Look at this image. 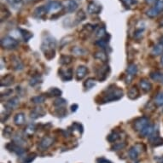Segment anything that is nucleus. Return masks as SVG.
Wrapping results in <instances>:
<instances>
[{
    "label": "nucleus",
    "mask_w": 163,
    "mask_h": 163,
    "mask_svg": "<svg viewBox=\"0 0 163 163\" xmlns=\"http://www.w3.org/2000/svg\"><path fill=\"white\" fill-rule=\"evenodd\" d=\"M56 41L51 36H48L43 40V43L41 44V50L44 53V56L48 60H51L55 57L56 55Z\"/></svg>",
    "instance_id": "f257e3e1"
},
{
    "label": "nucleus",
    "mask_w": 163,
    "mask_h": 163,
    "mask_svg": "<svg viewBox=\"0 0 163 163\" xmlns=\"http://www.w3.org/2000/svg\"><path fill=\"white\" fill-rule=\"evenodd\" d=\"M123 97V90L119 88H111L108 87L107 89V93L103 96V103H110L117 101Z\"/></svg>",
    "instance_id": "f03ea898"
},
{
    "label": "nucleus",
    "mask_w": 163,
    "mask_h": 163,
    "mask_svg": "<svg viewBox=\"0 0 163 163\" xmlns=\"http://www.w3.org/2000/svg\"><path fill=\"white\" fill-rule=\"evenodd\" d=\"M18 41L16 39H15L12 37L6 36L5 38H3L1 40V45L2 47L7 49V50H12L16 49L18 46Z\"/></svg>",
    "instance_id": "7ed1b4c3"
},
{
    "label": "nucleus",
    "mask_w": 163,
    "mask_h": 163,
    "mask_svg": "<svg viewBox=\"0 0 163 163\" xmlns=\"http://www.w3.org/2000/svg\"><path fill=\"white\" fill-rule=\"evenodd\" d=\"M161 11H163V0H156L154 7L147 11V16L150 17H155Z\"/></svg>",
    "instance_id": "20e7f679"
},
{
    "label": "nucleus",
    "mask_w": 163,
    "mask_h": 163,
    "mask_svg": "<svg viewBox=\"0 0 163 163\" xmlns=\"http://www.w3.org/2000/svg\"><path fill=\"white\" fill-rule=\"evenodd\" d=\"M149 125V119L147 117H140L134 122V129L136 131H138L139 133L143 129Z\"/></svg>",
    "instance_id": "39448f33"
},
{
    "label": "nucleus",
    "mask_w": 163,
    "mask_h": 163,
    "mask_svg": "<svg viewBox=\"0 0 163 163\" xmlns=\"http://www.w3.org/2000/svg\"><path fill=\"white\" fill-rule=\"evenodd\" d=\"M102 10V5L96 1H90L87 5V11L90 14H99Z\"/></svg>",
    "instance_id": "423d86ee"
},
{
    "label": "nucleus",
    "mask_w": 163,
    "mask_h": 163,
    "mask_svg": "<svg viewBox=\"0 0 163 163\" xmlns=\"http://www.w3.org/2000/svg\"><path fill=\"white\" fill-rule=\"evenodd\" d=\"M46 7H47L48 12L55 13L62 9V5L58 1H51L46 5Z\"/></svg>",
    "instance_id": "0eeeda50"
},
{
    "label": "nucleus",
    "mask_w": 163,
    "mask_h": 163,
    "mask_svg": "<svg viewBox=\"0 0 163 163\" xmlns=\"http://www.w3.org/2000/svg\"><path fill=\"white\" fill-rule=\"evenodd\" d=\"M127 72V80H126V84H129L131 82V80L133 79V77L137 73V68L136 64H130L128 66V68L126 69Z\"/></svg>",
    "instance_id": "6e6552de"
},
{
    "label": "nucleus",
    "mask_w": 163,
    "mask_h": 163,
    "mask_svg": "<svg viewBox=\"0 0 163 163\" xmlns=\"http://www.w3.org/2000/svg\"><path fill=\"white\" fill-rule=\"evenodd\" d=\"M47 13H49V12H48L46 5H42V6H39L35 9L34 12V16L36 18H44Z\"/></svg>",
    "instance_id": "1a4fd4ad"
},
{
    "label": "nucleus",
    "mask_w": 163,
    "mask_h": 163,
    "mask_svg": "<svg viewBox=\"0 0 163 163\" xmlns=\"http://www.w3.org/2000/svg\"><path fill=\"white\" fill-rule=\"evenodd\" d=\"M6 2L9 5V6L15 10H19L22 8L24 5L23 0H6Z\"/></svg>",
    "instance_id": "9d476101"
},
{
    "label": "nucleus",
    "mask_w": 163,
    "mask_h": 163,
    "mask_svg": "<svg viewBox=\"0 0 163 163\" xmlns=\"http://www.w3.org/2000/svg\"><path fill=\"white\" fill-rule=\"evenodd\" d=\"M108 71H109V67L108 65H104L99 69V72H97V76L100 81H103L107 78Z\"/></svg>",
    "instance_id": "9b49d317"
},
{
    "label": "nucleus",
    "mask_w": 163,
    "mask_h": 163,
    "mask_svg": "<svg viewBox=\"0 0 163 163\" xmlns=\"http://www.w3.org/2000/svg\"><path fill=\"white\" fill-rule=\"evenodd\" d=\"M53 143H54V138H53V137H44L43 139L40 141L39 147H40L42 150H46V149H48L50 146Z\"/></svg>",
    "instance_id": "f8f14e48"
},
{
    "label": "nucleus",
    "mask_w": 163,
    "mask_h": 163,
    "mask_svg": "<svg viewBox=\"0 0 163 163\" xmlns=\"http://www.w3.org/2000/svg\"><path fill=\"white\" fill-rule=\"evenodd\" d=\"M6 148L9 150H10V151H12V152L17 154H22L24 152V150H22L20 146L16 144L15 143H10V144H6Z\"/></svg>",
    "instance_id": "ddd939ff"
},
{
    "label": "nucleus",
    "mask_w": 163,
    "mask_h": 163,
    "mask_svg": "<svg viewBox=\"0 0 163 163\" xmlns=\"http://www.w3.org/2000/svg\"><path fill=\"white\" fill-rule=\"evenodd\" d=\"M87 73H88V69L86 66H80L76 70V79L78 80H80L83 78L86 77Z\"/></svg>",
    "instance_id": "4468645a"
},
{
    "label": "nucleus",
    "mask_w": 163,
    "mask_h": 163,
    "mask_svg": "<svg viewBox=\"0 0 163 163\" xmlns=\"http://www.w3.org/2000/svg\"><path fill=\"white\" fill-rule=\"evenodd\" d=\"M45 112L43 109V108H35L34 110H32L30 113V117L32 119H38L39 117L44 115Z\"/></svg>",
    "instance_id": "2eb2a0df"
},
{
    "label": "nucleus",
    "mask_w": 163,
    "mask_h": 163,
    "mask_svg": "<svg viewBox=\"0 0 163 163\" xmlns=\"http://www.w3.org/2000/svg\"><path fill=\"white\" fill-rule=\"evenodd\" d=\"M60 74L62 79L64 80V81H69V80H71L72 78H73V71L71 69H68L67 70H61Z\"/></svg>",
    "instance_id": "dca6fc26"
},
{
    "label": "nucleus",
    "mask_w": 163,
    "mask_h": 163,
    "mask_svg": "<svg viewBox=\"0 0 163 163\" xmlns=\"http://www.w3.org/2000/svg\"><path fill=\"white\" fill-rule=\"evenodd\" d=\"M13 76H12L11 74H8V75H6V76H5V77L2 79L0 85H1V86H3V87H7V86H11V85L13 84Z\"/></svg>",
    "instance_id": "f3484780"
},
{
    "label": "nucleus",
    "mask_w": 163,
    "mask_h": 163,
    "mask_svg": "<svg viewBox=\"0 0 163 163\" xmlns=\"http://www.w3.org/2000/svg\"><path fill=\"white\" fill-rule=\"evenodd\" d=\"M127 96L130 99L135 100L139 97V90L137 89V86H133L132 88H130V90L127 92Z\"/></svg>",
    "instance_id": "a211bd4d"
},
{
    "label": "nucleus",
    "mask_w": 163,
    "mask_h": 163,
    "mask_svg": "<svg viewBox=\"0 0 163 163\" xmlns=\"http://www.w3.org/2000/svg\"><path fill=\"white\" fill-rule=\"evenodd\" d=\"M154 132V126H152V125H148L146 127L142 130L141 132H140V134H141L143 137H147V136H149L150 137Z\"/></svg>",
    "instance_id": "6ab92c4d"
},
{
    "label": "nucleus",
    "mask_w": 163,
    "mask_h": 163,
    "mask_svg": "<svg viewBox=\"0 0 163 163\" xmlns=\"http://www.w3.org/2000/svg\"><path fill=\"white\" fill-rule=\"evenodd\" d=\"M19 104V98L18 97H13V98L9 99L7 103H5V107L9 109H12L14 108H16Z\"/></svg>",
    "instance_id": "aec40b11"
},
{
    "label": "nucleus",
    "mask_w": 163,
    "mask_h": 163,
    "mask_svg": "<svg viewBox=\"0 0 163 163\" xmlns=\"http://www.w3.org/2000/svg\"><path fill=\"white\" fill-rule=\"evenodd\" d=\"M140 86H141L142 90H144V92H149L152 88L151 83L148 81L147 80H140Z\"/></svg>",
    "instance_id": "412c9836"
},
{
    "label": "nucleus",
    "mask_w": 163,
    "mask_h": 163,
    "mask_svg": "<svg viewBox=\"0 0 163 163\" xmlns=\"http://www.w3.org/2000/svg\"><path fill=\"white\" fill-rule=\"evenodd\" d=\"M14 122L17 126H22L25 123V115L22 113H19L14 118Z\"/></svg>",
    "instance_id": "4be33fe9"
},
{
    "label": "nucleus",
    "mask_w": 163,
    "mask_h": 163,
    "mask_svg": "<svg viewBox=\"0 0 163 163\" xmlns=\"http://www.w3.org/2000/svg\"><path fill=\"white\" fill-rule=\"evenodd\" d=\"M78 6H79V4L76 1L71 0V1H69V3L67 5V11L69 13H72V12L75 11L78 9Z\"/></svg>",
    "instance_id": "5701e85b"
},
{
    "label": "nucleus",
    "mask_w": 163,
    "mask_h": 163,
    "mask_svg": "<svg viewBox=\"0 0 163 163\" xmlns=\"http://www.w3.org/2000/svg\"><path fill=\"white\" fill-rule=\"evenodd\" d=\"M163 53V42L157 44L152 50V55L153 56H159Z\"/></svg>",
    "instance_id": "b1692460"
},
{
    "label": "nucleus",
    "mask_w": 163,
    "mask_h": 163,
    "mask_svg": "<svg viewBox=\"0 0 163 163\" xmlns=\"http://www.w3.org/2000/svg\"><path fill=\"white\" fill-rule=\"evenodd\" d=\"M138 145L133 146V148H131V150H129V156L130 158L133 159V160H135V159L137 158V155H138V153H139V149L137 148Z\"/></svg>",
    "instance_id": "393cba45"
},
{
    "label": "nucleus",
    "mask_w": 163,
    "mask_h": 163,
    "mask_svg": "<svg viewBox=\"0 0 163 163\" xmlns=\"http://www.w3.org/2000/svg\"><path fill=\"white\" fill-rule=\"evenodd\" d=\"M19 30L21 32V35H22V38H23V39H24L25 41H28V40L32 39L33 36H34V34H33L32 33H30L29 31L25 30V29H19Z\"/></svg>",
    "instance_id": "a878e982"
},
{
    "label": "nucleus",
    "mask_w": 163,
    "mask_h": 163,
    "mask_svg": "<svg viewBox=\"0 0 163 163\" xmlns=\"http://www.w3.org/2000/svg\"><path fill=\"white\" fill-rule=\"evenodd\" d=\"M62 90L56 87H53V88H51L50 90H48L47 94L51 97H59L62 95Z\"/></svg>",
    "instance_id": "bb28decb"
},
{
    "label": "nucleus",
    "mask_w": 163,
    "mask_h": 163,
    "mask_svg": "<svg viewBox=\"0 0 163 163\" xmlns=\"http://www.w3.org/2000/svg\"><path fill=\"white\" fill-rule=\"evenodd\" d=\"M73 62V57L71 56H62L60 57V63L62 65H69Z\"/></svg>",
    "instance_id": "cd10ccee"
},
{
    "label": "nucleus",
    "mask_w": 163,
    "mask_h": 163,
    "mask_svg": "<svg viewBox=\"0 0 163 163\" xmlns=\"http://www.w3.org/2000/svg\"><path fill=\"white\" fill-rule=\"evenodd\" d=\"M95 85H96V80L94 78H89L84 83V86L86 89H91Z\"/></svg>",
    "instance_id": "c85d7f7f"
},
{
    "label": "nucleus",
    "mask_w": 163,
    "mask_h": 163,
    "mask_svg": "<svg viewBox=\"0 0 163 163\" xmlns=\"http://www.w3.org/2000/svg\"><path fill=\"white\" fill-rule=\"evenodd\" d=\"M46 97L43 96V95H39V96H36V97H34L31 98V101L34 103H38V104H40V103H44Z\"/></svg>",
    "instance_id": "c756f323"
},
{
    "label": "nucleus",
    "mask_w": 163,
    "mask_h": 163,
    "mask_svg": "<svg viewBox=\"0 0 163 163\" xmlns=\"http://www.w3.org/2000/svg\"><path fill=\"white\" fill-rule=\"evenodd\" d=\"M96 36L97 37H98L99 39H103V38H105L106 36H107V33H106V29H105V27H99L98 29L97 30L96 32Z\"/></svg>",
    "instance_id": "7c9ffc66"
},
{
    "label": "nucleus",
    "mask_w": 163,
    "mask_h": 163,
    "mask_svg": "<svg viewBox=\"0 0 163 163\" xmlns=\"http://www.w3.org/2000/svg\"><path fill=\"white\" fill-rule=\"evenodd\" d=\"M150 78L155 81H161L163 79V73L160 72H154L150 73Z\"/></svg>",
    "instance_id": "2f4dec72"
},
{
    "label": "nucleus",
    "mask_w": 163,
    "mask_h": 163,
    "mask_svg": "<svg viewBox=\"0 0 163 163\" xmlns=\"http://www.w3.org/2000/svg\"><path fill=\"white\" fill-rule=\"evenodd\" d=\"M86 18V13L84 12V10H79L78 11V13L76 14V16H75V20H76V22H80L82 21H84L85 19Z\"/></svg>",
    "instance_id": "473e14b6"
},
{
    "label": "nucleus",
    "mask_w": 163,
    "mask_h": 163,
    "mask_svg": "<svg viewBox=\"0 0 163 163\" xmlns=\"http://www.w3.org/2000/svg\"><path fill=\"white\" fill-rule=\"evenodd\" d=\"M119 139H120V135H119V133H117L116 132H114V133H112L111 134H109L108 136V140L110 143H115V142L119 140Z\"/></svg>",
    "instance_id": "72a5a7b5"
},
{
    "label": "nucleus",
    "mask_w": 163,
    "mask_h": 163,
    "mask_svg": "<svg viewBox=\"0 0 163 163\" xmlns=\"http://www.w3.org/2000/svg\"><path fill=\"white\" fill-rule=\"evenodd\" d=\"M94 57L96 59H98V60H101L102 62H107L108 60V56L107 55L104 53V52H97L94 55Z\"/></svg>",
    "instance_id": "f704fd0d"
},
{
    "label": "nucleus",
    "mask_w": 163,
    "mask_h": 163,
    "mask_svg": "<svg viewBox=\"0 0 163 163\" xmlns=\"http://www.w3.org/2000/svg\"><path fill=\"white\" fill-rule=\"evenodd\" d=\"M120 1L127 9H130L132 6L137 4V0H120Z\"/></svg>",
    "instance_id": "c9c22d12"
},
{
    "label": "nucleus",
    "mask_w": 163,
    "mask_h": 163,
    "mask_svg": "<svg viewBox=\"0 0 163 163\" xmlns=\"http://www.w3.org/2000/svg\"><path fill=\"white\" fill-rule=\"evenodd\" d=\"M40 82H41V77L39 75H37V76H34L31 79L29 84H30L31 86H35L36 85L39 84Z\"/></svg>",
    "instance_id": "e433bc0d"
},
{
    "label": "nucleus",
    "mask_w": 163,
    "mask_h": 163,
    "mask_svg": "<svg viewBox=\"0 0 163 163\" xmlns=\"http://www.w3.org/2000/svg\"><path fill=\"white\" fill-rule=\"evenodd\" d=\"M56 114L57 115V116H61V117H64V116L67 115V110L65 109L64 108L59 107L58 108H56Z\"/></svg>",
    "instance_id": "4c0bfd02"
},
{
    "label": "nucleus",
    "mask_w": 163,
    "mask_h": 163,
    "mask_svg": "<svg viewBox=\"0 0 163 163\" xmlns=\"http://www.w3.org/2000/svg\"><path fill=\"white\" fill-rule=\"evenodd\" d=\"M155 103L158 105V106H162L163 105V91L160 92L156 98H155Z\"/></svg>",
    "instance_id": "58836bf2"
},
{
    "label": "nucleus",
    "mask_w": 163,
    "mask_h": 163,
    "mask_svg": "<svg viewBox=\"0 0 163 163\" xmlns=\"http://www.w3.org/2000/svg\"><path fill=\"white\" fill-rule=\"evenodd\" d=\"M150 141H152L153 145L154 146H159L163 144V138H161V137H154V139H152V140H150Z\"/></svg>",
    "instance_id": "ea45409f"
},
{
    "label": "nucleus",
    "mask_w": 163,
    "mask_h": 163,
    "mask_svg": "<svg viewBox=\"0 0 163 163\" xmlns=\"http://www.w3.org/2000/svg\"><path fill=\"white\" fill-rule=\"evenodd\" d=\"M67 103V102H66V100L65 99H62V98H58L56 99V101L54 102V105L55 106H57V107H62V106H63V105H65Z\"/></svg>",
    "instance_id": "a19ab883"
},
{
    "label": "nucleus",
    "mask_w": 163,
    "mask_h": 163,
    "mask_svg": "<svg viewBox=\"0 0 163 163\" xmlns=\"http://www.w3.org/2000/svg\"><path fill=\"white\" fill-rule=\"evenodd\" d=\"M35 130H36V128H35L34 125H29V126L27 127L25 133H26L27 135H32V134L34 133Z\"/></svg>",
    "instance_id": "79ce46f5"
},
{
    "label": "nucleus",
    "mask_w": 163,
    "mask_h": 163,
    "mask_svg": "<svg viewBox=\"0 0 163 163\" xmlns=\"http://www.w3.org/2000/svg\"><path fill=\"white\" fill-rule=\"evenodd\" d=\"M14 69L16 70H22L23 69V65L21 62V61L16 59V61H14Z\"/></svg>",
    "instance_id": "37998d69"
},
{
    "label": "nucleus",
    "mask_w": 163,
    "mask_h": 163,
    "mask_svg": "<svg viewBox=\"0 0 163 163\" xmlns=\"http://www.w3.org/2000/svg\"><path fill=\"white\" fill-rule=\"evenodd\" d=\"M73 52L77 55V56H80V55H84L85 54V50L80 47H74L73 49Z\"/></svg>",
    "instance_id": "c03bdc74"
},
{
    "label": "nucleus",
    "mask_w": 163,
    "mask_h": 163,
    "mask_svg": "<svg viewBox=\"0 0 163 163\" xmlns=\"http://www.w3.org/2000/svg\"><path fill=\"white\" fill-rule=\"evenodd\" d=\"M35 157H36V154H34V153L30 154L29 155H27V159L25 160L24 163H30L31 161H33L34 160Z\"/></svg>",
    "instance_id": "a18cd8bd"
},
{
    "label": "nucleus",
    "mask_w": 163,
    "mask_h": 163,
    "mask_svg": "<svg viewBox=\"0 0 163 163\" xmlns=\"http://www.w3.org/2000/svg\"><path fill=\"white\" fill-rule=\"evenodd\" d=\"M125 146H126V144L125 143H120V144H115V146L112 148L113 150H121V149H123Z\"/></svg>",
    "instance_id": "49530a36"
},
{
    "label": "nucleus",
    "mask_w": 163,
    "mask_h": 163,
    "mask_svg": "<svg viewBox=\"0 0 163 163\" xmlns=\"http://www.w3.org/2000/svg\"><path fill=\"white\" fill-rule=\"evenodd\" d=\"M5 135H6V136H9L10 134H11V133H12V129H11V127L10 126H6L5 128Z\"/></svg>",
    "instance_id": "de8ad7c7"
},
{
    "label": "nucleus",
    "mask_w": 163,
    "mask_h": 163,
    "mask_svg": "<svg viewBox=\"0 0 163 163\" xmlns=\"http://www.w3.org/2000/svg\"><path fill=\"white\" fill-rule=\"evenodd\" d=\"M73 126L77 127L78 131H79L80 133H83V126H82L80 123H74V124H73Z\"/></svg>",
    "instance_id": "09e8293b"
},
{
    "label": "nucleus",
    "mask_w": 163,
    "mask_h": 163,
    "mask_svg": "<svg viewBox=\"0 0 163 163\" xmlns=\"http://www.w3.org/2000/svg\"><path fill=\"white\" fill-rule=\"evenodd\" d=\"M77 108H78L77 104H73V105H72V107H71L72 111H76V110H77Z\"/></svg>",
    "instance_id": "8fccbe9b"
},
{
    "label": "nucleus",
    "mask_w": 163,
    "mask_h": 163,
    "mask_svg": "<svg viewBox=\"0 0 163 163\" xmlns=\"http://www.w3.org/2000/svg\"><path fill=\"white\" fill-rule=\"evenodd\" d=\"M160 163H163V157L161 159V161H160Z\"/></svg>",
    "instance_id": "3c124183"
},
{
    "label": "nucleus",
    "mask_w": 163,
    "mask_h": 163,
    "mask_svg": "<svg viewBox=\"0 0 163 163\" xmlns=\"http://www.w3.org/2000/svg\"><path fill=\"white\" fill-rule=\"evenodd\" d=\"M161 63L163 64V56H162V57H161Z\"/></svg>",
    "instance_id": "603ef678"
},
{
    "label": "nucleus",
    "mask_w": 163,
    "mask_h": 163,
    "mask_svg": "<svg viewBox=\"0 0 163 163\" xmlns=\"http://www.w3.org/2000/svg\"><path fill=\"white\" fill-rule=\"evenodd\" d=\"M161 82H162V83H163V79H162V80H161Z\"/></svg>",
    "instance_id": "864d4df0"
},
{
    "label": "nucleus",
    "mask_w": 163,
    "mask_h": 163,
    "mask_svg": "<svg viewBox=\"0 0 163 163\" xmlns=\"http://www.w3.org/2000/svg\"><path fill=\"white\" fill-rule=\"evenodd\" d=\"M162 112H163V108H162Z\"/></svg>",
    "instance_id": "5fc2aeb1"
}]
</instances>
